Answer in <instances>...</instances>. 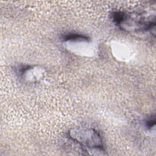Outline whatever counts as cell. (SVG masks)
<instances>
[{
  "mask_svg": "<svg viewBox=\"0 0 156 156\" xmlns=\"http://www.w3.org/2000/svg\"><path fill=\"white\" fill-rule=\"evenodd\" d=\"M112 19L116 25L127 32H142L154 29L155 18L148 19L137 13H127L122 11L113 12Z\"/></svg>",
  "mask_w": 156,
  "mask_h": 156,
  "instance_id": "cell-1",
  "label": "cell"
},
{
  "mask_svg": "<svg viewBox=\"0 0 156 156\" xmlns=\"http://www.w3.org/2000/svg\"><path fill=\"white\" fill-rule=\"evenodd\" d=\"M68 135L69 138L80 146L84 151H104L101 136L93 129H73Z\"/></svg>",
  "mask_w": 156,
  "mask_h": 156,
  "instance_id": "cell-2",
  "label": "cell"
},
{
  "mask_svg": "<svg viewBox=\"0 0 156 156\" xmlns=\"http://www.w3.org/2000/svg\"><path fill=\"white\" fill-rule=\"evenodd\" d=\"M65 41H88L89 38L86 36L79 34H68L63 37Z\"/></svg>",
  "mask_w": 156,
  "mask_h": 156,
  "instance_id": "cell-3",
  "label": "cell"
},
{
  "mask_svg": "<svg viewBox=\"0 0 156 156\" xmlns=\"http://www.w3.org/2000/svg\"><path fill=\"white\" fill-rule=\"evenodd\" d=\"M146 126L148 129H151L152 127H154L155 125V115L149 117L148 119H146V121L145 122Z\"/></svg>",
  "mask_w": 156,
  "mask_h": 156,
  "instance_id": "cell-4",
  "label": "cell"
}]
</instances>
